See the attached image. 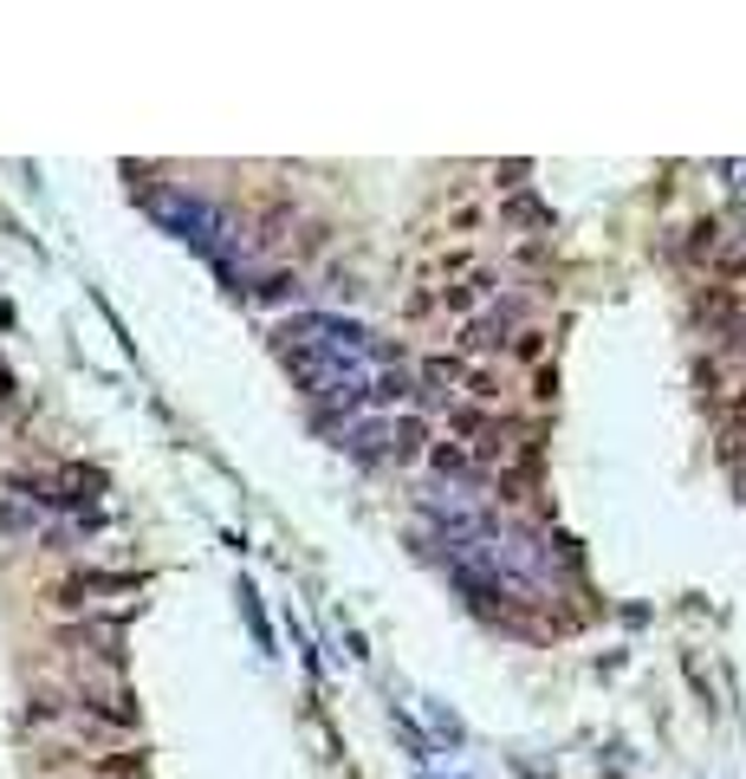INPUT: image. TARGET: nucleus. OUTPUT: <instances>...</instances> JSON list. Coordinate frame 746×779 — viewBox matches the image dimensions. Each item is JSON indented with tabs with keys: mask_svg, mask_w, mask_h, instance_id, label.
I'll use <instances>...</instances> for the list:
<instances>
[{
	"mask_svg": "<svg viewBox=\"0 0 746 779\" xmlns=\"http://www.w3.org/2000/svg\"><path fill=\"white\" fill-rule=\"evenodd\" d=\"M734 345H741V352H746V319H741V325H734Z\"/></svg>",
	"mask_w": 746,
	"mask_h": 779,
	"instance_id": "nucleus-7",
	"label": "nucleus"
},
{
	"mask_svg": "<svg viewBox=\"0 0 746 779\" xmlns=\"http://www.w3.org/2000/svg\"><path fill=\"white\" fill-rule=\"evenodd\" d=\"M520 332H526V305L520 299H493V305H480L475 319H461V352L493 357V352H506Z\"/></svg>",
	"mask_w": 746,
	"mask_h": 779,
	"instance_id": "nucleus-1",
	"label": "nucleus"
},
{
	"mask_svg": "<svg viewBox=\"0 0 746 779\" xmlns=\"http://www.w3.org/2000/svg\"><path fill=\"white\" fill-rule=\"evenodd\" d=\"M71 637L91 643V656H104V663H118V656H124V624H111V617H98V624H78Z\"/></svg>",
	"mask_w": 746,
	"mask_h": 779,
	"instance_id": "nucleus-4",
	"label": "nucleus"
},
{
	"mask_svg": "<svg viewBox=\"0 0 746 779\" xmlns=\"http://www.w3.org/2000/svg\"><path fill=\"white\" fill-rule=\"evenodd\" d=\"M0 533H40V513H33L26 500H7V507H0Z\"/></svg>",
	"mask_w": 746,
	"mask_h": 779,
	"instance_id": "nucleus-6",
	"label": "nucleus"
},
{
	"mask_svg": "<svg viewBox=\"0 0 746 779\" xmlns=\"http://www.w3.org/2000/svg\"><path fill=\"white\" fill-rule=\"evenodd\" d=\"M721 234H727L721 221H694V227H688V260H714V247H721Z\"/></svg>",
	"mask_w": 746,
	"mask_h": 779,
	"instance_id": "nucleus-5",
	"label": "nucleus"
},
{
	"mask_svg": "<svg viewBox=\"0 0 746 779\" xmlns=\"http://www.w3.org/2000/svg\"><path fill=\"white\" fill-rule=\"evenodd\" d=\"M694 319H701L708 332H734V325H741V312H734V299H727L721 286H708V292L694 299Z\"/></svg>",
	"mask_w": 746,
	"mask_h": 779,
	"instance_id": "nucleus-3",
	"label": "nucleus"
},
{
	"mask_svg": "<svg viewBox=\"0 0 746 779\" xmlns=\"http://www.w3.org/2000/svg\"><path fill=\"white\" fill-rule=\"evenodd\" d=\"M422 442H428V423H422L415 410H409V416H390V423H383V461H415Z\"/></svg>",
	"mask_w": 746,
	"mask_h": 779,
	"instance_id": "nucleus-2",
	"label": "nucleus"
}]
</instances>
